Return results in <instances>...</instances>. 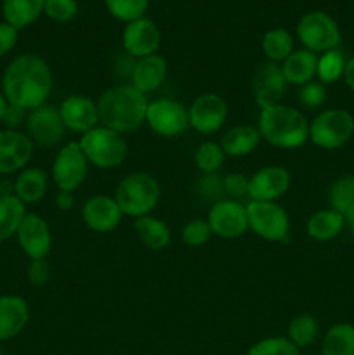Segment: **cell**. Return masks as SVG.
Returning a JSON list of instances; mask_svg holds the SVG:
<instances>
[{
    "label": "cell",
    "instance_id": "6da1fadb",
    "mask_svg": "<svg viewBox=\"0 0 354 355\" xmlns=\"http://www.w3.org/2000/svg\"><path fill=\"white\" fill-rule=\"evenodd\" d=\"M52 69L38 54H21L9 62L2 76V94L7 103L31 111L47 104L52 94Z\"/></svg>",
    "mask_w": 354,
    "mask_h": 355
},
{
    "label": "cell",
    "instance_id": "7a4b0ae2",
    "mask_svg": "<svg viewBox=\"0 0 354 355\" xmlns=\"http://www.w3.org/2000/svg\"><path fill=\"white\" fill-rule=\"evenodd\" d=\"M97 113L99 125L121 135L132 134L146 125L149 97L139 92L132 83H118L99 96Z\"/></svg>",
    "mask_w": 354,
    "mask_h": 355
},
{
    "label": "cell",
    "instance_id": "3957f363",
    "mask_svg": "<svg viewBox=\"0 0 354 355\" xmlns=\"http://www.w3.org/2000/svg\"><path fill=\"white\" fill-rule=\"evenodd\" d=\"M257 128L262 141L278 149H298L309 142V120L305 114L283 103L260 110Z\"/></svg>",
    "mask_w": 354,
    "mask_h": 355
},
{
    "label": "cell",
    "instance_id": "277c9868",
    "mask_svg": "<svg viewBox=\"0 0 354 355\" xmlns=\"http://www.w3.org/2000/svg\"><path fill=\"white\" fill-rule=\"evenodd\" d=\"M113 198L117 200L124 217L139 218L151 215L158 207L162 186L151 173L132 172L117 184Z\"/></svg>",
    "mask_w": 354,
    "mask_h": 355
},
{
    "label": "cell",
    "instance_id": "5b68a950",
    "mask_svg": "<svg viewBox=\"0 0 354 355\" xmlns=\"http://www.w3.org/2000/svg\"><path fill=\"white\" fill-rule=\"evenodd\" d=\"M78 144L90 165L99 170L118 168L128 155V146L124 135L103 125H97L87 134L80 135Z\"/></svg>",
    "mask_w": 354,
    "mask_h": 355
},
{
    "label": "cell",
    "instance_id": "8992f818",
    "mask_svg": "<svg viewBox=\"0 0 354 355\" xmlns=\"http://www.w3.org/2000/svg\"><path fill=\"white\" fill-rule=\"evenodd\" d=\"M354 137V116L342 107L323 110L309 121V142L325 151L344 148Z\"/></svg>",
    "mask_w": 354,
    "mask_h": 355
},
{
    "label": "cell",
    "instance_id": "52a82bcc",
    "mask_svg": "<svg viewBox=\"0 0 354 355\" xmlns=\"http://www.w3.org/2000/svg\"><path fill=\"white\" fill-rule=\"evenodd\" d=\"M248 231L267 243H283L290 234V217L278 201L246 203Z\"/></svg>",
    "mask_w": 354,
    "mask_h": 355
},
{
    "label": "cell",
    "instance_id": "ba28073f",
    "mask_svg": "<svg viewBox=\"0 0 354 355\" xmlns=\"http://www.w3.org/2000/svg\"><path fill=\"white\" fill-rule=\"evenodd\" d=\"M295 33L304 49L323 54L332 49H339L340 28L330 14L323 10H311L298 19Z\"/></svg>",
    "mask_w": 354,
    "mask_h": 355
},
{
    "label": "cell",
    "instance_id": "9c48e42d",
    "mask_svg": "<svg viewBox=\"0 0 354 355\" xmlns=\"http://www.w3.org/2000/svg\"><path fill=\"white\" fill-rule=\"evenodd\" d=\"M146 125L158 137H180L189 130L187 106H184L177 99H170V97L149 101L148 111H146Z\"/></svg>",
    "mask_w": 354,
    "mask_h": 355
},
{
    "label": "cell",
    "instance_id": "30bf717a",
    "mask_svg": "<svg viewBox=\"0 0 354 355\" xmlns=\"http://www.w3.org/2000/svg\"><path fill=\"white\" fill-rule=\"evenodd\" d=\"M89 159L85 153L80 148L78 141L66 142L56 153L52 162V180H54L58 191H68L75 193L87 179L89 173Z\"/></svg>",
    "mask_w": 354,
    "mask_h": 355
},
{
    "label": "cell",
    "instance_id": "8fae6325",
    "mask_svg": "<svg viewBox=\"0 0 354 355\" xmlns=\"http://www.w3.org/2000/svg\"><path fill=\"white\" fill-rule=\"evenodd\" d=\"M187 116L189 128L194 132L201 135H214L228 121V101L215 92H205L187 106Z\"/></svg>",
    "mask_w": 354,
    "mask_h": 355
},
{
    "label": "cell",
    "instance_id": "7c38bea8",
    "mask_svg": "<svg viewBox=\"0 0 354 355\" xmlns=\"http://www.w3.org/2000/svg\"><path fill=\"white\" fill-rule=\"evenodd\" d=\"M207 222L212 229V234L221 239H238L248 231V217H246V205L238 200L217 201L210 207Z\"/></svg>",
    "mask_w": 354,
    "mask_h": 355
},
{
    "label": "cell",
    "instance_id": "4fadbf2b",
    "mask_svg": "<svg viewBox=\"0 0 354 355\" xmlns=\"http://www.w3.org/2000/svg\"><path fill=\"white\" fill-rule=\"evenodd\" d=\"M24 125H26V135L31 139V142L44 149H52L61 144L66 134L59 110L49 104L28 111Z\"/></svg>",
    "mask_w": 354,
    "mask_h": 355
},
{
    "label": "cell",
    "instance_id": "5bb4252c",
    "mask_svg": "<svg viewBox=\"0 0 354 355\" xmlns=\"http://www.w3.org/2000/svg\"><path fill=\"white\" fill-rule=\"evenodd\" d=\"M292 173L283 165H266L248 177V201H278L290 191Z\"/></svg>",
    "mask_w": 354,
    "mask_h": 355
},
{
    "label": "cell",
    "instance_id": "9a60e30c",
    "mask_svg": "<svg viewBox=\"0 0 354 355\" xmlns=\"http://www.w3.org/2000/svg\"><path fill=\"white\" fill-rule=\"evenodd\" d=\"M250 89H252V97L255 104L260 110H264V107L281 104L288 83L281 73L280 64L266 61L257 66L253 71Z\"/></svg>",
    "mask_w": 354,
    "mask_h": 355
},
{
    "label": "cell",
    "instance_id": "2e32d148",
    "mask_svg": "<svg viewBox=\"0 0 354 355\" xmlns=\"http://www.w3.org/2000/svg\"><path fill=\"white\" fill-rule=\"evenodd\" d=\"M160 45H162V31L149 17L144 16L125 24L121 33V47L130 58L142 59L158 54Z\"/></svg>",
    "mask_w": 354,
    "mask_h": 355
},
{
    "label": "cell",
    "instance_id": "e0dca14e",
    "mask_svg": "<svg viewBox=\"0 0 354 355\" xmlns=\"http://www.w3.org/2000/svg\"><path fill=\"white\" fill-rule=\"evenodd\" d=\"M19 248L30 260L47 259L52 250V231L49 222L38 214H26L16 232Z\"/></svg>",
    "mask_w": 354,
    "mask_h": 355
},
{
    "label": "cell",
    "instance_id": "ac0fdd59",
    "mask_svg": "<svg viewBox=\"0 0 354 355\" xmlns=\"http://www.w3.org/2000/svg\"><path fill=\"white\" fill-rule=\"evenodd\" d=\"M59 114L66 130L73 134H87L99 125L97 103L85 94H71L59 104Z\"/></svg>",
    "mask_w": 354,
    "mask_h": 355
},
{
    "label": "cell",
    "instance_id": "d6986e66",
    "mask_svg": "<svg viewBox=\"0 0 354 355\" xmlns=\"http://www.w3.org/2000/svg\"><path fill=\"white\" fill-rule=\"evenodd\" d=\"M124 214L117 200L108 194H94L83 203L82 220L89 231L97 234H110L120 225Z\"/></svg>",
    "mask_w": 354,
    "mask_h": 355
},
{
    "label": "cell",
    "instance_id": "ffe728a7",
    "mask_svg": "<svg viewBox=\"0 0 354 355\" xmlns=\"http://www.w3.org/2000/svg\"><path fill=\"white\" fill-rule=\"evenodd\" d=\"M35 144L24 132L2 130L0 132V173L21 172L26 168L33 158Z\"/></svg>",
    "mask_w": 354,
    "mask_h": 355
},
{
    "label": "cell",
    "instance_id": "44dd1931",
    "mask_svg": "<svg viewBox=\"0 0 354 355\" xmlns=\"http://www.w3.org/2000/svg\"><path fill=\"white\" fill-rule=\"evenodd\" d=\"M169 75V62L163 55L153 54L148 58L135 59L134 69H132L130 82L139 92L149 97V94L156 92L165 83Z\"/></svg>",
    "mask_w": 354,
    "mask_h": 355
},
{
    "label": "cell",
    "instance_id": "7402d4cb",
    "mask_svg": "<svg viewBox=\"0 0 354 355\" xmlns=\"http://www.w3.org/2000/svg\"><path fill=\"white\" fill-rule=\"evenodd\" d=\"M30 321V307L17 295L0 297V342L14 338L26 328Z\"/></svg>",
    "mask_w": 354,
    "mask_h": 355
},
{
    "label": "cell",
    "instance_id": "603a6c76",
    "mask_svg": "<svg viewBox=\"0 0 354 355\" xmlns=\"http://www.w3.org/2000/svg\"><path fill=\"white\" fill-rule=\"evenodd\" d=\"M260 141H262V137H260L259 128L253 127V125L239 123L228 128L222 134L219 144H221L224 155L229 158H245L259 148Z\"/></svg>",
    "mask_w": 354,
    "mask_h": 355
},
{
    "label": "cell",
    "instance_id": "cb8c5ba5",
    "mask_svg": "<svg viewBox=\"0 0 354 355\" xmlns=\"http://www.w3.org/2000/svg\"><path fill=\"white\" fill-rule=\"evenodd\" d=\"M316 66H318V54L307 49H298L281 62L280 68L288 85L302 87L316 80Z\"/></svg>",
    "mask_w": 354,
    "mask_h": 355
},
{
    "label": "cell",
    "instance_id": "d4e9b609",
    "mask_svg": "<svg viewBox=\"0 0 354 355\" xmlns=\"http://www.w3.org/2000/svg\"><path fill=\"white\" fill-rule=\"evenodd\" d=\"M134 232L139 241L151 252H163L172 243L170 227L153 214L134 218Z\"/></svg>",
    "mask_w": 354,
    "mask_h": 355
},
{
    "label": "cell",
    "instance_id": "484cf974",
    "mask_svg": "<svg viewBox=\"0 0 354 355\" xmlns=\"http://www.w3.org/2000/svg\"><path fill=\"white\" fill-rule=\"evenodd\" d=\"M344 229H346V218H344V215L332 210L330 207L321 208V210L311 214L307 222H305V232H307V236L319 243H326L339 238V234Z\"/></svg>",
    "mask_w": 354,
    "mask_h": 355
},
{
    "label": "cell",
    "instance_id": "4316f807",
    "mask_svg": "<svg viewBox=\"0 0 354 355\" xmlns=\"http://www.w3.org/2000/svg\"><path fill=\"white\" fill-rule=\"evenodd\" d=\"M49 189V177L38 166H26L14 180V196L23 205L38 203Z\"/></svg>",
    "mask_w": 354,
    "mask_h": 355
},
{
    "label": "cell",
    "instance_id": "83f0119b",
    "mask_svg": "<svg viewBox=\"0 0 354 355\" xmlns=\"http://www.w3.org/2000/svg\"><path fill=\"white\" fill-rule=\"evenodd\" d=\"M44 2L45 0H3V19L17 31L23 30L44 14Z\"/></svg>",
    "mask_w": 354,
    "mask_h": 355
},
{
    "label": "cell",
    "instance_id": "f1b7e54d",
    "mask_svg": "<svg viewBox=\"0 0 354 355\" xmlns=\"http://www.w3.org/2000/svg\"><path fill=\"white\" fill-rule=\"evenodd\" d=\"M323 355H354V324L337 322L330 326L321 340Z\"/></svg>",
    "mask_w": 354,
    "mask_h": 355
},
{
    "label": "cell",
    "instance_id": "f546056e",
    "mask_svg": "<svg viewBox=\"0 0 354 355\" xmlns=\"http://www.w3.org/2000/svg\"><path fill=\"white\" fill-rule=\"evenodd\" d=\"M26 214V205L21 203L14 194L0 193V243L16 236Z\"/></svg>",
    "mask_w": 354,
    "mask_h": 355
},
{
    "label": "cell",
    "instance_id": "4dcf8cb0",
    "mask_svg": "<svg viewBox=\"0 0 354 355\" xmlns=\"http://www.w3.org/2000/svg\"><path fill=\"white\" fill-rule=\"evenodd\" d=\"M326 201L332 210L339 211L344 218H349L354 215V173L342 175L333 180L332 186L326 193Z\"/></svg>",
    "mask_w": 354,
    "mask_h": 355
},
{
    "label": "cell",
    "instance_id": "1f68e13d",
    "mask_svg": "<svg viewBox=\"0 0 354 355\" xmlns=\"http://www.w3.org/2000/svg\"><path fill=\"white\" fill-rule=\"evenodd\" d=\"M260 47H262L267 61L281 64L295 51L294 35L287 28H273V30L264 33L262 40H260Z\"/></svg>",
    "mask_w": 354,
    "mask_h": 355
},
{
    "label": "cell",
    "instance_id": "d6a6232c",
    "mask_svg": "<svg viewBox=\"0 0 354 355\" xmlns=\"http://www.w3.org/2000/svg\"><path fill=\"white\" fill-rule=\"evenodd\" d=\"M319 336V322L309 312H302L297 314L295 318H292V321L288 322L287 329V338L297 347L298 350L307 349L312 343L318 340Z\"/></svg>",
    "mask_w": 354,
    "mask_h": 355
},
{
    "label": "cell",
    "instance_id": "836d02e7",
    "mask_svg": "<svg viewBox=\"0 0 354 355\" xmlns=\"http://www.w3.org/2000/svg\"><path fill=\"white\" fill-rule=\"evenodd\" d=\"M346 55L340 49H332L318 55V66H316V80L323 85H333L342 80L344 68H346Z\"/></svg>",
    "mask_w": 354,
    "mask_h": 355
},
{
    "label": "cell",
    "instance_id": "e575fe53",
    "mask_svg": "<svg viewBox=\"0 0 354 355\" xmlns=\"http://www.w3.org/2000/svg\"><path fill=\"white\" fill-rule=\"evenodd\" d=\"M193 159L200 173H219L224 165L226 155L217 141H205L194 149Z\"/></svg>",
    "mask_w": 354,
    "mask_h": 355
},
{
    "label": "cell",
    "instance_id": "d590c367",
    "mask_svg": "<svg viewBox=\"0 0 354 355\" xmlns=\"http://www.w3.org/2000/svg\"><path fill=\"white\" fill-rule=\"evenodd\" d=\"M108 12L125 24L146 16L149 7V0H104Z\"/></svg>",
    "mask_w": 354,
    "mask_h": 355
},
{
    "label": "cell",
    "instance_id": "8d00e7d4",
    "mask_svg": "<svg viewBox=\"0 0 354 355\" xmlns=\"http://www.w3.org/2000/svg\"><path fill=\"white\" fill-rule=\"evenodd\" d=\"M246 355H301V350L287 336H267L253 343Z\"/></svg>",
    "mask_w": 354,
    "mask_h": 355
},
{
    "label": "cell",
    "instance_id": "74e56055",
    "mask_svg": "<svg viewBox=\"0 0 354 355\" xmlns=\"http://www.w3.org/2000/svg\"><path fill=\"white\" fill-rule=\"evenodd\" d=\"M212 229L208 225L207 218L196 217L193 220L186 222L180 231V241L187 246V248H200V246L207 245L212 238Z\"/></svg>",
    "mask_w": 354,
    "mask_h": 355
},
{
    "label": "cell",
    "instance_id": "f35d334b",
    "mask_svg": "<svg viewBox=\"0 0 354 355\" xmlns=\"http://www.w3.org/2000/svg\"><path fill=\"white\" fill-rule=\"evenodd\" d=\"M297 103L302 110H319L326 103V85H323L318 80H312V82L298 87Z\"/></svg>",
    "mask_w": 354,
    "mask_h": 355
},
{
    "label": "cell",
    "instance_id": "ab89813d",
    "mask_svg": "<svg viewBox=\"0 0 354 355\" xmlns=\"http://www.w3.org/2000/svg\"><path fill=\"white\" fill-rule=\"evenodd\" d=\"M196 189L198 194L203 200L212 201V205L221 200H226L224 177H221L219 173H201L200 179H198Z\"/></svg>",
    "mask_w": 354,
    "mask_h": 355
},
{
    "label": "cell",
    "instance_id": "60d3db41",
    "mask_svg": "<svg viewBox=\"0 0 354 355\" xmlns=\"http://www.w3.org/2000/svg\"><path fill=\"white\" fill-rule=\"evenodd\" d=\"M44 14L56 23H68L78 14L76 0H45Z\"/></svg>",
    "mask_w": 354,
    "mask_h": 355
},
{
    "label": "cell",
    "instance_id": "b9f144b4",
    "mask_svg": "<svg viewBox=\"0 0 354 355\" xmlns=\"http://www.w3.org/2000/svg\"><path fill=\"white\" fill-rule=\"evenodd\" d=\"M224 193L229 200H238L248 196V177L242 172H233L224 175Z\"/></svg>",
    "mask_w": 354,
    "mask_h": 355
},
{
    "label": "cell",
    "instance_id": "7bdbcfd3",
    "mask_svg": "<svg viewBox=\"0 0 354 355\" xmlns=\"http://www.w3.org/2000/svg\"><path fill=\"white\" fill-rule=\"evenodd\" d=\"M26 277L30 284L42 288L49 283L51 279V266H49L47 259L40 260H30L26 267Z\"/></svg>",
    "mask_w": 354,
    "mask_h": 355
},
{
    "label": "cell",
    "instance_id": "ee69618b",
    "mask_svg": "<svg viewBox=\"0 0 354 355\" xmlns=\"http://www.w3.org/2000/svg\"><path fill=\"white\" fill-rule=\"evenodd\" d=\"M28 111L23 110L19 106H14V104H9L6 110V114H3V125L7 127V130H17L23 123H26Z\"/></svg>",
    "mask_w": 354,
    "mask_h": 355
},
{
    "label": "cell",
    "instance_id": "f6af8a7d",
    "mask_svg": "<svg viewBox=\"0 0 354 355\" xmlns=\"http://www.w3.org/2000/svg\"><path fill=\"white\" fill-rule=\"evenodd\" d=\"M17 42V30L10 24H7L6 21L0 23V58L6 55L7 52H10L14 49Z\"/></svg>",
    "mask_w": 354,
    "mask_h": 355
},
{
    "label": "cell",
    "instance_id": "bcb514c9",
    "mask_svg": "<svg viewBox=\"0 0 354 355\" xmlns=\"http://www.w3.org/2000/svg\"><path fill=\"white\" fill-rule=\"evenodd\" d=\"M56 207L61 211H69L75 207V194L68 193V191H58L56 194Z\"/></svg>",
    "mask_w": 354,
    "mask_h": 355
},
{
    "label": "cell",
    "instance_id": "7dc6e473",
    "mask_svg": "<svg viewBox=\"0 0 354 355\" xmlns=\"http://www.w3.org/2000/svg\"><path fill=\"white\" fill-rule=\"evenodd\" d=\"M344 83L347 85V89L351 92H354V58H349L346 62V68H344Z\"/></svg>",
    "mask_w": 354,
    "mask_h": 355
},
{
    "label": "cell",
    "instance_id": "c3c4849f",
    "mask_svg": "<svg viewBox=\"0 0 354 355\" xmlns=\"http://www.w3.org/2000/svg\"><path fill=\"white\" fill-rule=\"evenodd\" d=\"M7 106H9V103H7L6 96H3V94L0 92V123H2V120H3V114H6V110H7Z\"/></svg>",
    "mask_w": 354,
    "mask_h": 355
},
{
    "label": "cell",
    "instance_id": "681fc988",
    "mask_svg": "<svg viewBox=\"0 0 354 355\" xmlns=\"http://www.w3.org/2000/svg\"><path fill=\"white\" fill-rule=\"evenodd\" d=\"M346 227L349 229L351 236H353V239H354V215H353V217L346 218Z\"/></svg>",
    "mask_w": 354,
    "mask_h": 355
},
{
    "label": "cell",
    "instance_id": "f907efd6",
    "mask_svg": "<svg viewBox=\"0 0 354 355\" xmlns=\"http://www.w3.org/2000/svg\"><path fill=\"white\" fill-rule=\"evenodd\" d=\"M0 355H3V352H2V349H0Z\"/></svg>",
    "mask_w": 354,
    "mask_h": 355
}]
</instances>
